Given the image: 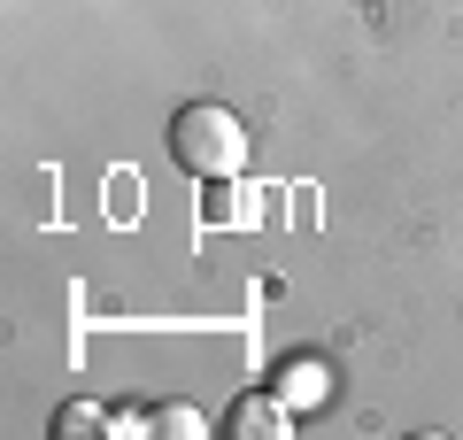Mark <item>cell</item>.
I'll list each match as a JSON object with an SVG mask.
<instances>
[{
  "instance_id": "obj_1",
  "label": "cell",
  "mask_w": 463,
  "mask_h": 440,
  "mask_svg": "<svg viewBox=\"0 0 463 440\" xmlns=\"http://www.w3.org/2000/svg\"><path fill=\"white\" fill-rule=\"evenodd\" d=\"M170 163L194 186L240 178V170H248V124H240L224 100H185V109L170 116Z\"/></svg>"
},
{
  "instance_id": "obj_2",
  "label": "cell",
  "mask_w": 463,
  "mask_h": 440,
  "mask_svg": "<svg viewBox=\"0 0 463 440\" xmlns=\"http://www.w3.org/2000/svg\"><path fill=\"white\" fill-rule=\"evenodd\" d=\"M224 433H240V440H286V433H294V409H286L279 394H240L232 417H224Z\"/></svg>"
},
{
  "instance_id": "obj_3",
  "label": "cell",
  "mask_w": 463,
  "mask_h": 440,
  "mask_svg": "<svg viewBox=\"0 0 463 440\" xmlns=\"http://www.w3.org/2000/svg\"><path fill=\"white\" fill-rule=\"evenodd\" d=\"M209 216H216V225H255V216H263V201L240 194L232 178H209Z\"/></svg>"
},
{
  "instance_id": "obj_4",
  "label": "cell",
  "mask_w": 463,
  "mask_h": 440,
  "mask_svg": "<svg viewBox=\"0 0 463 440\" xmlns=\"http://www.w3.org/2000/svg\"><path fill=\"white\" fill-rule=\"evenodd\" d=\"M93 433H109V409L100 402H62L54 409V440H93Z\"/></svg>"
},
{
  "instance_id": "obj_5",
  "label": "cell",
  "mask_w": 463,
  "mask_h": 440,
  "mask_svg": "<svg viewBox=\"0 0 463 440\" xmlns=\"http://www.w3.org/2000/svg\"><path fill=\"white\" fill-rule=\"evenodd\" d=\"M279 402L294 409V402H325V371H317V363H294V371L279 378Z\"/></svg>"
},
{
  "instance_id": "obj_6",
  "label": "cell",
  "mask_w": 463,
  "mask_h": 440,
  "mask_svg": "<svg viewBox=\"0 0 463 440\" xmlns=\"http://www.w3.org/2000/svg\"><path fill=\"white\" fill-rule=\"evenodd\" d=\"M147 433H163V440H178V433H201V409H155V417H147Z\"/></svg>"
}]
</instances>
